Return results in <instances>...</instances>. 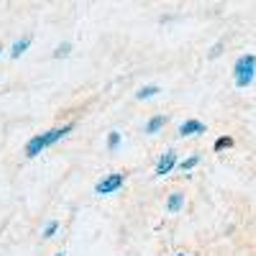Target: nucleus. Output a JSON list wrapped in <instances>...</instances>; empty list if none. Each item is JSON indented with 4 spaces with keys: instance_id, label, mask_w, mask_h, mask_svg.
Here are the masks:
<instances>
[{
    "instance_id": "4468645a",
    "label": "nucleus",
    "mask_w": 256,
    "mask_h": 256,
    "mask_svg": "<svg viewBox=\"0 0 256 256\" xmlns=\"http://www.w3.org/2000/svg\"><path fill=\"white\" fill-rule=\"evenodd\" d=\"M70 54H72V41H62L54 52V59H67Z\"/></svg>"
},
{
    "instance_id": "2eb2a0df",
    "label": "nucleus",
    "mask_w": 256,
    "mask_h": 256,
    "mask_svg": "<svg viewBox=\"0 0 256 256\" xmlns=\"http://www.w3.org/2000/svg\"><path fill=\"white\" fill-rule=\"evenodd\" d=\"M223 52H226V44L223 41H216V44L208 49V59H218V56H223Z\"/></svg>"
},
{
    "instance_id": "a211bd4d",
    "label": "nucleus",
    "mask_w": 256,
    "mask_h": 256,
    "mask_svg": "<svg viewBox=\"0 0 256 256\" xmlns=\"http://www.w3.org/2000/svg\"><path fill=\"white\" fill-rule=\"evenodd\" d=\"M0 56H3V44H0Z\"/></svg>"
},
{
    "instance_id": "9d476101",
    "label": "nucleus",
    "mask_w": 256,
    "mask_h": 256,
    "mask_svg": "<svg viewBox=\"0 0 256 256\" xmlns=\"http://www.w3.org/2000/svg\"><path fill=\"white\" fill-rule=\"evenodd\" d=\"M105 146H108V152H120V146H123V134L120 131H110L108 136H105Z\"/></svg>"
},
{
    "instance_id": "9b49d317",
    "label": "nucleus",
    "mask_w": 256,
    "mask_h": 256,
    "mask_svg": "<svg viewBox=\"0 0 256 256\" xmlns=\"http://www.w3.org/2000/svg\"><path fill=\"white\" fill-rule=\"evenodd\" d=\"M233 146H236V138L233 136H220V138H216V144H212V152L223 154V152H230Z\"/></svg>"
},
{
    "instance_id": "f3484780",
    "label": "nucleus",
    "mask_w": 256,
    "mask_h": 256,
    "mask_svg": "<svg viewBox=\"0 0 256 256\" xmlns=\"http://www.w3.org/2000/svg\"><path fill=\"white\" fill-rule=\"evenodd\" d=\"M54 256H67V254H64V251H59V254H54Z\"/></svg>"
},
{
    "instance_id": "dca6fc26",
    "label": "nucleus",
    "mask_w": 256,
    "mask_h": 256,
    "mask_svg": "<svg viewBox=\"0 0 256 256\" xmlns=\"http://www.w3.org/2000/svg\"><path fill=\"white\" fill-rule=\"evenodd\" d=\"M172 256H190V254H184V251H177V254H172Z\"/></svg>"
},
{
    "instance_id": "f8f14e48",
    "label": "nucleus",
    "mask_w": 256,
    "mask_h": 256,
    "mask_svg": "<svg viewBox=\"0 0 256 256\" xmlns=\"http://www.w3.org/2000/svg\"><path fill=\"white\" fill-rule=\"evenodd\" d=\"M200 162H202V156H200V154H190L187 159H182V162H180V172L190 174L192 169H198V166H200Z\"/></svg>"
},
{
    "instance_id": "20e7f679",
    "label": "nucleus",
    "mask_w": 256,
    "mask_h": 256,
    "mask_svg": "<svg viewBox=\"0 0 256 256\" xmlns=\"http://www.w3.org/2000/svg\"><path fill=\"white\" fill-rule=\"evenodd\" d=\"M180 154H177V148H166V152L159 156L156 166H154V177H166V174H172L174 169H180Z\"/></svg>"
},
{
    "instance_id": "423d86ee",
    "label": "nucleus",
    "mask_w": 256,
    "mask_h": 256,
    "mask_svg": "<svg viewBox=\"0 0 256 256\" xmlns=\"http://www.w3.org/2000/svg\"><path fill=\"white\" fill-rule=\"evenodd\" d=\"M34 44V36L31 34H24V36H18L13 44H10V59H20Z\"/></svg>"
},
{
    "instance_id": "1a4fd4ad",
    "label": "nucleus",
    "mask_w": 256,
    "mask_h": 256,
    "mask_svg": "<svg viewBox=\"0 0 256 256\" xmlns=\"http://www.w3.org/2000/svg\"><path fill=\"white\" fill-rule=\"evenodd\" d=\"M159 92H162V88H159V84H144V88H138V92H136V100H138V102L154 100Z\"/></svg>"
},
{
    "instance_id": "0eeeda50",
    "label": "nucleus",
    "mask_w": 256,
    "mask_h": 256,
    "mask_svg": "<svg viewBox=\"0 0 256 256\" xmlns=\"http://www.w3.org/2000/svg\"><path fill=\"white\" fill-rule=\"evenodd\" d=\"M166 126H169V118H166V116H152V118L144 123V134H146V136H156V134L164 131Z\"/></svg>"
},
{
    "instance_id": "f257e3e1",
    "label": "nucleus",
    "mask_w": 256,
    "mask_h": 256,
    "mask_svg": "<svg viewBox=\"0 0 256 256\" xmlns=\"http://www.w3.org/2000/svg\"><path fill=\"white\" fill-rule=\"evenodd\" d=\"M74 128H77L74 123H64V126H59V128H52V131H44V134H38V136L28 138L26 146H24V156H26V159L41 156V154L46 152V148L56 146L59 141H64L70 134H74Z\"/></svg>"
},
{
    "instance_id": "6e6552de",
    "label": "nucleus",
    "mask_w": 256,
    "mask_h": 256,
    "mask_svg": "<svg viewBox=\"0 0 256 256\" xmlns=\"http://www.w3.org/2000/svg\"><path fill=\"white\" fill-rule=\"evenodd\" d=\"M184 202H187L184 192H172V195L166 198V212L169 216H177V212L184 210Z\"/></svg>"
},
{
    "instance_id": "f03ea898",
    "label": "nucleus",
    "mask_w": 256,
    "mask_h": 256,
    "mask_svg": "<svg viewBox=\"0 0 256 256\" xmlns=\"http://www.w3.org/2000/svg\"><path fill=\"white\" fill-rule=\"evenodd\" d=\"M233 82H236L238 90H246L256 82V54L254 52H246L236 59V64H233Z\"/></svg>"
},
{
    "instance_id": "ddd939ff",
    "label": "nucleus",
    "mask_w": 256,
    "mask_h": 256,
    "mask_svg": "<svg viewBox=\"0 0 256 256\" xmlns=\"http://www.w3.org/2000/svg\"><path fill=\"white\" fill-rule=\"evenodd\" d=\"M59 228H62V223H59V220H49V223L44 226V230H41V238H44V241H52V238H56Z\"/></svg>"
},
{
    "instance_id": "39448f33",
    "label": "nucleus",
    "mask_w": 256,
    "mask_h": 256,
    "mask_svg": "<svg viewBox=\"0 0 256 256\" xmlns=\"http://www.w3.org/2000/svg\"><path fill=\"white\" fill-rule=\"evenodd\" d=\"M177 134H180V138L202 136V134H208V126H205V123H202L200 118H187V120H182V123H180Z\"/></svg>"
},
{
    "instance_id": "7ed1b4c3",
    "label": "nucleus",
    "mask_w": 256,
    "mask_h": 256,
    "mask_svg": "<svg viewBox=\"0 0 256 256\" xmlns=\"http://www.w3.org/2000/svg\"><path fill=\"white\" fill-rule=\"evenodd\" d=\"M126 187V172H110L95 182V195L98 198H110Z\"/></svg>"
}]
</instances>
